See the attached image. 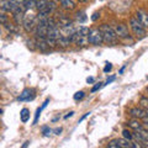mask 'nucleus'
I'll list each match as a JSON object with an SVG mask.
<instances>
[{"label": "nucleus", "instance_id": "obj_10", "mask_svg": "<svg viewBox=\"0 0 148 148\" xmlns=\"http://www.w3.org/2000/svg\"><path fill=\"white\" fill-rule=\"evenodd\" d=\"M128 126L132 130H135V131H142V130H145L143 123H141L140 121H138V119H133V120H131V121H128Z\"/></svg>", "mask_w": 148, "mask_h": 148}, {"label": "nucleus", "instance_id": "obj_6", "mask_svg": "<svg viewBox=\"0 0 148 148\" xmlns=\"http://www.w3.org/2000/svg\"><path fill=\"white\" fill-rule=\"evenodd\" d=\"M130 115H131L133 119L142 120L147 115V112H146V110L142 109V108H132L131 110H130Z\"/></svg>", "mask_w": 148, "mask_h": 148}, {"label": "nucleus", "instance_id": "obj_5", "mask_svg": "<svg viewBox=\"0 0 148 148\" xmlns=\"http://www.w3.org/2000/svg\"><path fill=\"white\" fill-rule=\"evenodd\" d=\"M35 99V91L32 89H25L17 98L18 101H31Z\"/></svg>", "mask_w": 148, "mask_h": 148}, {"label": "nucleus", "instance_id": "obj_9", "mask_svg": "<svg viewBox=\"0 0 148 148\" xmlns=\"http://www.w3.org/2000/svg\"><path fill=\"white\" fill-rule=\"evenodd\" d=\"M35 45L41 52H47V51L51 48L48 46V43H47V41H46V38H36Z\"/></svg>", "mask_w": 148, "mask_h": 148}, {"label": "nucleus", "instance_id": "obj_23", "mask_svg": "<svg viewBox=\"0 0 148 148\" xmlns=\"http://www.w3.org/2000/svg\"><path fill=\"white\" fill-rule=\"evenodd\" d=\"M141 106L145 108V110L148 109V99L147 98H141Z\"/></svg>", "mask_w": 148, "mask_h": 148}, {"label": "nucleus", "instance_id": "obj_8", "mask_svg": "<svg viewBox=\"0 0 148 148\" xmlns=\"http://www.w3.org/2000/svg\"><path fill=\"white\" fill-rule=\"evenodd\" d=\"M136 17H137V20L145 26V29H148V12H146L145 10H137Z\"/></svg>", "mask_w": 148, "mask_h": 148}, {"label": "nucleus", "instance_id": "obj_28", "mask_svg": "<svg viewBox=\"0 0 148 148\" xmlns=\"http://www.w3.org/2000/svg\"><path fill=\"white\" fill-rule=\"evenodd\" d=\"M98 17H100V14H99V12H95L94 15L91 16V20H92V21H96V20H98Z\"/></svg>", "mask_w": 148, "mask_h": 148}, {"label": "nucleus", "instance_id": "obj_35", "mask_svg": "<svg viewBox=\"0 0 148 148\" xmlns=\"http://www.w3.org/2000/svg\"><path fill=\"white\" fill-rule=\"evenodd\" d=\"M78 1H79V3H86L88 0H78Z\"/></svg>", "mask_w": 148, "mask_h": 148}, {"label": "nucleus", "instance_id": "obj_1", "mask_svg": "<svg viewBox=\"0 0 148 148\" xmlns=\"http://www.w3.org/2000/svg\"><path fill=\"white\" fill-rule=\"evenodd\" d=\"M100 30H101V32H103L104 42L105 43H108V45H115V43L117 42L119 37L116 35V32H115L114 27H111L108 24H104V25H101Z\"/></svg>", "mask_w": 148, "mask_h": 148}, {"label": "nucleus", "instance_id": "obj_2", "mask_svg": "<svg viewBox=\"0 0 148 148\" xmlns=\"http://www.w3.org/2000/svg\"><path fill=\"white\" fill-rule=\"evenodd\" d=\"M130 27L137 38H143L146 36V29L140 21L137 20V17H131L130 18Z\"/></svg>", "mask_w": 148, "mask_h": 148}, {"label": "nucleus", "instance_id": "obj_12", "mask_svg": "<svg viewBox=\"0 0 148 148\" xmlns=\"http://www.w3.org/2000/svg\"><path fill=\"white\" fill-rule=\"evenodd\" d=\"M71 43H72V40L69 38V37H67V36H63V35L59 37V40H58V46L59 47H63V48L68 47Z\"/></svg>", "mask_w": 148, "mask_h": 148}, {"label": "nucleus", "instance_id": "obj_27", "mask_svg": "<svg viewBox=\"0 0 148 148\" xmlns=\"http://www.w3.org/2000/svg\"><path fill=\"white\" fill-rule=\"evenodd\" d=\"M94 82H95V79L92 77H88L86 78V83H88V84H94Z\"/></svg>", "mask_w": 148, "mask_h": 148}, {"label": "nucleus", "instance_id": "obj_11", "mask_svg": "<svg viewBox=\"0 0 148 148\" xmlns=\"http://www.w3.org/2000/svg\"><path fill=\"white\" fill-rule=\"evenodd\" d=\"M57 25H58L59 29L66 27V26H71L72 25V20L68 16H61L59 17V20L57 21Z\"/></svg>", "mask_w": 148, "mask_h": 148}, {"label": "nucleus", "instance_id": "obj_26", "mask_svg": "<svg viewBox=\"0 0 148 148\" xmlns=\"http://www.w3.org/2000/svg\"><path fill=\"white\" fill-rule=\"evenodd\" d=\"M142 120H143V126H145V128H146V130H148V116L146 115V116L143 117Z\"/></svg>", "mask_w": 148, "mask_h": 148}, {"label": "nucleus", "instance_id": "obj_31", "mask_svg": "<svg viewBox=\"0 0 148 148\" xmlns=\"http://www.w3.org/2000/svg\"><path fill=\"white\" fill-rule=\"evenodd\" d=\"M73 115H74V112H73V111H71V112H69L68 115H66V116H64V119H68V117H71V116H73Z\"/></svg>", "mask_w": 148, "mask_h": 148}, {"label": "nucleus", "instance_id": "obj_15", "mask_svg": "<svg viewBox=\"0 0 148 148\" xmlns=\"http://www.w3.org/2000/svg\"><path fill=\"white\" fill-rule=\"evenodd\" d=\"M12 16H14V20H15V24L16 25H22L24 24V14L22 12H17V14H12Z\"/></svg>", "mask_w": 148, "mask_h": 148}, {"label": "nucleus", "instance_id": "obj_33", "mask_svg": "<svg viewBox=\"0 0 148 148\" xmlns=\"http://www.w3.org/2000/svg\"><path fill=\"white\" fill-rule=\"evenodd\" d=\"M89 115H90V112H86V114H85V115H84V116H83V117H82V119H80V121H83V120H84V119H85V117H86V116H89Z\"/></svg>", "mask_w": 148, "mask_h": 148}, {"label": "nucleus", "instance_id": "obj_4", "mask_svg": "<svg viewBox=\"0 0 148 148\" xmlns=\"http://www.w3.org/2000/svg\"><path fill=\"white\" fill-rule=\"evenodd\" d=\"M114 30L116 32V35L121 40H127L130 38V32H128V29L126 25L123 24H115L114 25Z\"/></svg>", "mask_w": 148, "mask_h": 148}, {"label": "nucleus", "instance_id": "obj_22", "mask_svg": "<svg viewBox=\"0 0 148 148\" xmlns=\"http://www.w3.org/2000/svg\"><path fill=\"white\" fill-rule=\"evenodd\" d=\"M0 21H1V25H5L8 22V16H6V12L3 11L1 15H0Z\"/></svg>", "mask_w": 148, "mask_h": 148}, {"label": "nucleus", "instance_id": "obj_18", "mask_svg": "<svg viewBox=\"0 0 148 148\" xmlns=\"http://www.w3.org/2000/svg\"><path fill=\"white\" fill-rule=\"evenodd\" d=\"M89 27H86V26H79V27H78V29H77V34L78 35H82V36H88V35H89Z\"/></svg>", "mask_w": 148, "mask_h": 148}, {"label": "nucleus", "instance_id": "obj_29", "mask_svg": "<svg viewBox=\"0 0 148 148\" xmlns=\"http://www.w3.org/2000/svg\"><path fill=\"white\" fill-rule=\"evenodd\" d=\"M114 80H115V77H111L110 79H108V80L105 82V84H104V85H108V84H110V83H111V82H114Z\"/></svg>", "mask_w": 148, "mask_h": 148}, {"label": "nucleus", "instance_id": "obj_19", "mask_svg": "<svg viewBox=\"0 0 148 148\" xmlns=\"http://www.w3.org/2000/svg\"><path fill=\"white\" fill-rule=\"evenodd\" d=\"M122 136H123V138H126V140H128V141H132L133 140V133L131 132V131H128V130H123L122 131Z\"/></svg>", "mask_w": 148, "mask_h": 148}, {"label": "nucleus", "instance_id": "obj_32", "mask_svg": "<svg viewBox=\"0 0 148 148\" xmlns=\"http://www.w3.org/2000/svg\"><path fill=\"white\" fill-rule=\"evenodd\" d=\"M49 132H51V130H48V128H45V130H43V133H45V135H48Z\"/></svg>", "mask_w": 148, "mask_h": 148}, {"label": "nucleus", "instance_id": "obj_20", "mask_svg": "<svg viewBox=\"0 0 148 148\" xmlns=\"http://www.w3.org/2000/svg\"><path fill=\"white\" fill-rule=\"evenodd\" d=\"M108 147H110V148H119V147H120V141H119V140H112V141H110L109 145H108Z\"/></svg>", "mask_w": 148, "mask_h": 148}, {"label": "nucleus", "instance_id": "obj_24", "mask_svg": "<svg viewBox=\"0 0 148 148\" xmlns=\"http://www.w3.org/2000/svg\"><path fill=\"white\" fill-rule=\"evenodd\" d=\"M101 86H103V83H99V84H96V85H94V86H92L91 88V92H95V91H98L99 89H100V88Z\"/></svg>", "mask_w": 148, "mask_h": 148}, {"label": "nucleus", "instance_id": "obj_3", "mask_svg": "<svg viewBox=\"0 0 148 148\" xmlns=\"http://www.w3.org/2000/svg\"><path fill=\"white\" fill-rule=\"evenodd\" d=\"M88 40H89L90 45L94 46H100L104 42V36L103 32H101L100 29H91L89 31V35H88Z\"/></svg>", "mask_w": 148, "mask_h": 148}, {"label": "nucleus", "instance_id": "obj_16", "mask_svg": "<svg viewBox=\"0 0 148 148\" xmlns=\"http://www.w3.org/2000/svg\"><path fill=\"white\" fill-rule=\"evenodd\" d=\"M20 117H21V121L24 123H26L30 120V111L27 109H22L21 112H20Z\"/></svg>", "mask_w": 148, "mask_h": 148}, {"label": "nucleus", "instance_id": "obj_25", "mask_svg": "<svg viewBox=\"0 0 148 148\" xmlns=\"http://www.w3.org/2000/svg\"><path fill=\"white\" fill-rule=\"evenodd\" d=\"M111 69H112V64H111V63H106V66H105V68H104V72L108 73V72L111 71Z\"/></svg>", "mask_w": 148, "mask_h": 148}, {"label": "nucleus", "instance_id": "obj_17", "mask_svg": "<svg viewBox=\"0 0 148 148\" xmlns=\"http://www.w3.org/2000/svg\"><path fill=\"white\" fill-rule=\"evenodd\" d=\"M48 101H49V99H47L43 103V105L41 106L40 109H37V111H36V116H35V121H34V125H36L37 122H38V117H40V115H41V112H42V110L46 108V106H47V104H48Z\"/></svg>", "mask_w": 148, "mask_h": 148}, {"label": "nucleus", "instance_id": "obj_30", "mask_svg": "<svg viewBox=\"0 0 148 148\" xmlns=\"http://www.w3.org/2000/svg\"><path fill=\"white\" fill-rule=\"evenodd\" d=\"M54 132H56V135H59V133L62 132V128H56V130H54Z\"/></svg>", "mask_w": 148, "mask_h": 148}, {"label": "nucleus", "instance_id": "obj_34", "mask_svg": "<svg viewBox=\"0 0 148 148\" xmlns=\"http://www.w3.org/2000/svg\"><path fill=\"white\" fill-rule=\"evenodd\" d=\"M29 143H30V142H25L24 145H22V147H27V146H29Z\"/></svg>", "mask_w": 148, "mask_h": 148}, {"label": "nucleus", "instance_id": "obj_14", "mask_svg": "<svg viewBox=\"0 0 148 148\" xmlns=\"http://www.w3.org/2000/svg\"><path fill=\"white\" fill-rule=\"evenodd\" d=\"M47 4H48V0H35V8L38 11L43 10V9L47 6Z\"/></svg>", "mask_w": 148, "mask_h": 148}, {"label": "nucleus", "instance_id": "obj_13", "mask_svg": "<svg viewBox=\"0 0 148 148\" xmlns=\"http://www.w3.org/2000/svg\"><path fill=\"white\" fill-rule=\"evenodd\" d=\"M59 1H61V6L64 10H74V8H75L73 0H59Z\"/></svg>", "mask_w": 148, "mask_h": 148}, {"label": "nucleus", "instance_id": "obj_7", "mask_svg": "<svg viewBox=\"0 0 148 148\" xmlns=\"http://www.w3.org/2000/svg\"><path fill=\"white\" fill-rule=\"evenodd\" d=\"M36 18L35 17H31V18H24V24H22V27L25 29L26 32H31L34 29H36Z\"/></svg>", "mask_w": 148, "mask_h": 148}, {"label": "nucleus", "instance_id": "obj_36", "mask_svg": "<svg viewBox=\"0 0 148 148\" xmlns=\"http://www.w3.org/2000/svg\"><path fill=\"white\" fill-rule=\"evenodd\" d=\"M147 92H148V89H147Z\"/></svg>", "mask_w": 148, "mask_h": 148}, {"label": "nucleus", "instance_id": "obj_21", "mask_svg": "<svg viewBox=\"0 0 148 148\" xmlns=\"http://www.w3.org/2000/svg\"><path fill=\"white\" fill-rule=\"evenodd\" d=\"M85 96V92L84 91H78V92H75L74 94V100L75 101H78V100H82L83 98Z\"/></svg>", "mask_w": 148, "mask_h": 148}]
</instances>
